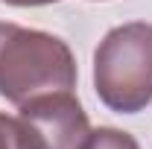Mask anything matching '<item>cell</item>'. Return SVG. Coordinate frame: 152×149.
<instances>
[{
	"label": "cell",
	"instance_id": "6da1fadb",
	"mask_svg": "<svg viewBox=\"0 0 152 149\" xmlns=\"http://www.w3.org/2000/svg\"><path fill=\"white\" fill-rule=\"evenodd\" d=\"M73 50L53 32L0 23V96L12 105L53 91H73Z\"/></svg>",
	"mask_w": 152,
	"mask_h": 149
},
{
	"label": "cell",
	"instance_id": "7a4b0ae2",
	"mask_svg": "<svg viewBox=\"0 0 152 149\" xmlns=\"http://www.w3.org/2000/svg\"><path fill=\"white\" fill-rule=\"evenodd\" d=\"M94 91L114 114H137L152 102V23L132 20L105 32L94 53Z\"/></svg>",
	"mask_w": 152,
	"mask_h": 149
},
{
	"label": "cell",
	"instance_id": "3957f363",
	"mask_svg": "<svg viewBox=\"0 0 152 149\" xmlns=\"http://www.w3.org/2000/svg\"><path fill=\"white\" fill-rule=\"evenodd\" d=\"M26 149H79L91 123L73 91H53L18 105Z\"/></svg>",
	"mask_w": 152,
	"mask_h": 149
},
{
	"label": "cell",
	"instance_id": "277c9868",
	"mask_svg": "<svg viewBox=\"0 0 152 149\" xmlns=\"http://www.w3.org/2000/svg\"><path fill=\"white\" fill-rule=\"evenodd\" d=\"M79 149H140V143L134 140L129 131H123V129L99 126V129L88 131V137L82 140Z\"/></svg>",
	"mask_w": 152,
	"mask_h": 149
},
{
	"label": "cell",
	"instance_id": "5b68a950",
	"mask_svg": "<svg viewBox=\"0 0 152 149\" xmlns=\"http://www.w3.org/2000/svg\"><path fill=\"white\" fill-rule=\"evenodd\" d=\"M0 149H26L18 117H9L3 111H0Z\"/></svg>",
	"mask_w": 152,
	"mask_h": 149
},
{
	"label": "cell",
	"instance_id": "8992f818",
	"mask_svg": "<svg viewBox=\"0 0 152 149\" xmlns=\"http://www.w3.org/2000/svg\"><path fill=\"white\" fill-rule=\"evenodd\" d=\"M6 6H18V9H26V6H50V3H58V0H3Z\"/></svg>",
	"mask_w": 152,
	"mask_h": 149
}]
</instances>
